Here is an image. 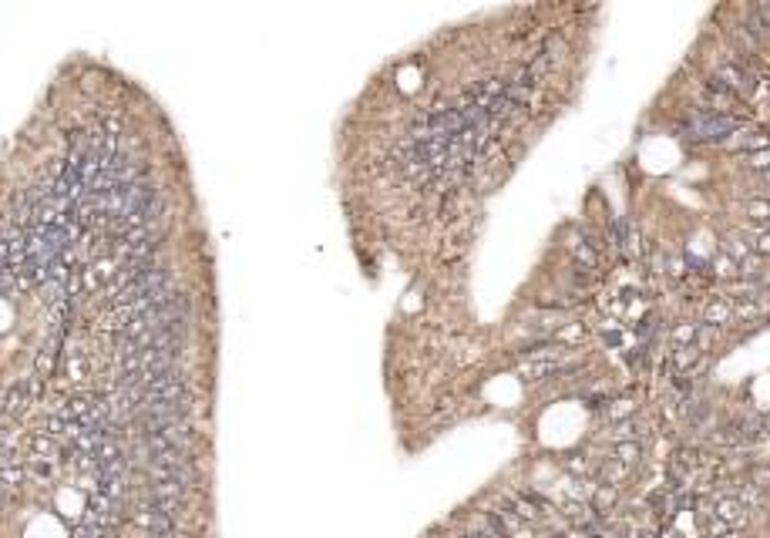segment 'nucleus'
Wrapping results in <instances>:
<instances>
[{"label":"nucleus","mask_w":770,"mask_h":538,"mask_svg":"<svg viewBox=\"0 0 770 538\" xmlns=\"http://www.w3.org/2000/svg\"><path fill=\"white\" fill-rule=\"evenodd\" d=\"M740 118L733 115H724V111H707V115H696L693 122H690V132H693V139H703V141H724L726 135H733L740 132Z\"/></svg>","instance_id":"1"},{"label":"nucleus","mask_w":770,"mask_h":538,"mask_svg":"<svg viewBox=\"0 0 770 538\" xmlns=\"http://www.w3.org/2000/svg\"><path fill=\"white\" fill-rule=\"evenodd\" d=\"M713 77H717V84H730L733 91H743V94L754 88V75H750V68H747V64H740V61H733V58H726V61L717 64Z\"/></svg>","instance_id":"2"},{"label":"nucleus","mask_w":770,"mask_h":538,"mask_svg":"<svg viewBox=\"0 0 770 538\" xmlns=\"http://www.w3.org/2000/svg\"><path fill=\"white\" fill-rule=\"evenodd\" d=\"M494 518H498V525H501L505 538H532V535H535V532H532V525L522 522V518H518V515H515L508 505L498 508V511H494Z\"/></svg>","instance_id":"3"},{"label":"nucleus","mask_w":770,"mask_h":538,"mask_svg":"<svg viewBox=\"0 0 770 538\" xmlns=\"http://www.w3.org/2000/svg\"><path fill=\"white\" fill-rule=\"evenodd\" d=\"M743 501L740 498H730V494H724V498H717V505H713V515L720 518L724 525H737L740 518H743Z\"/></svg>","instance_id":"4"},{"label":"nucleus","mask_w":770,"mask_h":538,"mask_svg":"<svg viewBox=\"0 0 770 538\" xmlns=\"http://www.w3.org/2000/svg\"><path fill=\"white\" fill-rule=\"evenodd\" d=\"M612 458H616L619 464H626V468H636V464L643 461V444H639V441H636V437H632V441H616V444H612Z\"/></svg>","instance_id":"5"},{"label":"nucleus","mask_w":770,"mask_h":538,"mask_svg":"<svg viewBox=\"0 0 770 538\" xmlns=\"http://www.w3.org/2000/svg\"><path fill=\"white\" fill-rule=\"evenodd\" d=\"M619 501L616 485H596L592 488V511H609Z\"/></svg>","instance_id":"6"},{"label":"nucleus","mask_w":770,"mask_h":538,"mask_svg":"<svg viewBox=\"0 0 770 538\" xmlns=\"http://www.w3.org/2000/svg\"><path fill=\"white\" fill-rule=\"evenodd\" d=\"M696 357H700L696 347H676V350H673V367H676L679 373H686V370L696 364Z\"/></svg>","instance_id":"7"},{"label":"nucleus","mask_w":770,"mask_h":538,"mask_svg":"<svg viewBox=\"0 0 770 538\" xmlns=\"http://www.w3.org/2000/svg\"><path fill=\"white\" fill-rule=\"evenodd\" d=\"M696 323H676V330H673V340H676V347H693L696 343Z\"/></svg>","instance_id":"8"},{"label":"nucleus","mask_w":770,"mask_h":538,"mask_svg":"<svg viewBox=\"0 0 770 538\" xmlns=\"http://www.w3.org/2000/svg\"><path fill=\"white\" fill-rule=\"evenodd\" d=\"M747 215L754 222H770V199H750L747 202Z\"/></svg>","instance_id":"9"},{"label":"nucleus","mask_w":770,"mask_h":538,"mask_svg":"<svg viewBox=\"0 0 770 538\" xmlns=\"http://www.w3.org/2000/svg\"><path fill=\"white\" fill-rule=\"evenodd\" d=\"M733 316V309H730V303H710L707 307V323L710 326H717V323H726Z\"/></svg>","instance_id":"10"},{"label":"nucleus","mask_w":770,"mask_h":538,"mask_svg":"<svg viewBox=\"0 0 770 538\" xmlns=\"http://www.w3.org/2000/svg\"><path fill=\"white\" fill-rule=\"evenodd\" d=\"M747 165L760 172H770V148H760V152H747Z\"/></svg>","instance_id":"11"},{"label":"nucleus","mask_w":770,"mask_h":538,"mask_svg":"<svg viewBox=\"0 0 770 538\" xmlns=\"http://www.w3.org/2000/svg\"><path fill=\"white\" fill-rule=\"evenodd\" d=\"M575 260H582V262L589 266V269H592V266L599 262V256H596V252H592L589 246H575Z\"/></svg>","instance_id":"12"},{"label":"nucleus","mask_w":770,"mask_h":538,"mask_svg":"<svg viewBox=\"0 0 770 538\" xmlns=\"http://www.w3.org/2000/svg\"><path fill=\"white\" fill-rule=\"evenodd\" d=\"M629 411H632L629 400H619V407H612V411H609V417H612V421H619V417H626Z\"/></svg>","instance_id":"13"},{"label":"nucleus","mask_w":770,"mask_h":538,"mask_svg":"<svg viewBox=\"0 0 770 538\" xmlns=\"http://www.w3.org/2000/svg\"><path fill=\"white\" fill-rule=\"evenodd\" d=\"M754 249H757V252H770V232H760V236H757Z\"/></svg>","instance_id":"14"},{"label":"nucleus","mask_w":770,"mask_h":538,"mask_svg":"<svg viewBox=\"0 0 770 538\" xmlns=\"http://www.w3.org/2000/svg\"><path fill=\"white\" fill-rule=\"evenodd\" d=\"M141 538H185L182 532H179V528H175V532H165V535H148V532H145V535Z\"/></svg>","instance_id":"15"},{"label":"nucleus","mask_w":770,"mask_h":538,"mask_svg":"<svg viewBox=\"0 0 770 538\" xmlns=\"http://www.w3.org/2000/svg\"><path fill=\"white\" fill-rule=\"evenodd\" d=\"M458 538H475V535H458Z\"/></svg>","instance_id":"16"},{"label":"nucleus","mask_w":770,"mask_h":538,"mask_svg":"<svg viewBox=\"0 0 770 538\" xmlns=\"http://www.w3.org/2000/svg\"><path fill=\"white\" fill-rule=\"evenodd\" d=\"M558 538H572V535H558Z\"/></svg>","instance_id":"17"},{"label":"nucleus","mask_w":770,"mask_h":538,"mask_svg":"<svg viewBox=\"0 0 770 538\" xmlns=\"http://www.w3.org/2000/svg\"><path fill=\"white\" fill-rule=\"evenodd\" d=\"M767 179H770V172H767Z\"/></svg>","instance_id":"18"},{"label":"nucleus","mask_w":770,"mask_h":538,"mask_svg":"<svg viewBox=\"0 0 770 538\" xmlns=\"http://www.w3.org/2000/svg\"><path fill=\"white\" fill-rule=\"evenodd\" d=\"M767 226H770V222H767Z\"/></svg>","instance_id":"19"}]
</instances>
